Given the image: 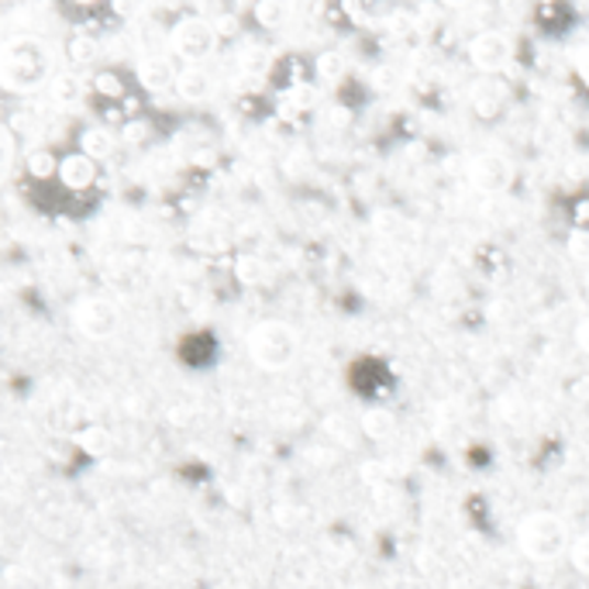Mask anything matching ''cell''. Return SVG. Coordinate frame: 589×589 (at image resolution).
<instances>
[{
  "label": "cell",
  "mask_w": 589,
  "mask_h": 589,
  "mask_svg": "<svg viewBox=\"0 0 589 589\" xmlns=\"http://www.w3.org/2000/svg\"><path fill=\"white\" fill-rule=\"evenodd\" d=\"M56 80L53 69V48H48L38 35H8L0 42V87L8 93L29 97L38 90H48Z\"/></svg>",
  "instance_id": "1"
},
{
  "label": "cell",
  "mask_w": 589,
  "mask_h": 589,
  "mask_svg": "<svg viewBox=\"0 0 589 589\" xmlns=\"http://www.w3.org/2000/svg\"><path fill=\"white\" fill-rule=\"evenodd\" d=\"M245 352H248L255 369H263V373H287V369L297 366L300 335H297L293 324L269 318V321H259V324L248 327Z\"/></svg>",
  "instance_id": "2"
},
{
  "label": "cell",
  "mask_w": 589,
  "mask_h": 589,
  "mask_svg": "<svg viewBox=\"0 0 589 589\" xmlns=\"http://www.w3.org/2000/svg\"><path fill=\"white\" fill-rule=\"evenodd\" d=\"M514 542H518V552L527 558V562H555L562 555H569V527L558 514L552 510H531L518 521V531H514Z\"/></svg>",
  "instance_id": "3"
},
{
  "label": "cell",
  "mask_w": 589,
  "mask_h": 589,
  "mask_svg": "<svg viewBox=\"0 0 589 589\" xmlns=\"http://www.w3.org/2000/svg\"><path fill=\"white\" fill-rule=\"evenodd\" d=\"M218 24L208 21V18H179L173 24V32H169V45H173V53L184 59L187 66H203L214 53H218Z\"/></svg>",
  "instance_id": "4"
},
{
  "label": "cell",
  "mask_w": 589,
  "mask_h": 589,
  "mask_svg": "<svg viewBox=\"0 0 589 589\" xmlns=\"http://www.w3.org/2000/svg\"><path fill=\"white\" fill-rule=\"evenodd\" d=\"M469 63L482 76H500L514 63V42L497 29H482L469 38Z\"/></svg>",
  "instance_id": "5"
},
{
  "label": "cell",
  "mask_w": 589,
  "mask_h": 589,
  "mask_svg": "<svg viewBox=\"0 0 589 589\" xmlns=\"http://www.w3.org/2000/svg\"><path fill=\"white\" fill-rule=\"evenodd\" d=\"M69 321H73V327L80 331L84 338H90V342H104V338H111L114 331H118V311H114V303L100 300V297H80V300H76L73 311H69Z\"/></svg>",
  "instance_id": "6"
},
{
  "label": "cell",
  "mask_w": 589,
  "mask_h": 589,
  "mask_svg": "<svg viewBox=\"0 0 589 589\" xmlns=\"http://www.w3.org/2000/svg\"><path fill=\"white\" fill-rule=\"evenodd\" d=\"M466 176L482 193H507L510 184H514V166L497 152H473L466 159Z\"/></svg>",
  "instance_id": "7"
},
{
  "label": "cell",
  "mask_w": 589,
  "mask_h": 589,
  "mask_svg": "<svg viewBox=\"0 0 589 589\" xmlns=\"http://www.w3.org/2000/svg\"><path fill=\"white\" fill-rule=\"evenodd\" d=\"M469 108L479 118H497L507 108V87L500 84V76H482L469 87Z\"/></svg>",
  "instance_id": "8"
},
{
  "label": "cell",
  "mask_w": 589,
  "mask_h": 589,
  "mask_svg": "<svg viewBox=\"0 0 589 589\" xmlns=\"http://www.w3.org/2000/svg\"><path fill=\"white\" fill-rule=\"evenodd\" d=\"M59 184L66 190H76V193H84L97 184V163L90 156H84L80 148L69 152V156L59 159Z\"/></svg>",
  "instance_id": "9"
},
{
  "label": "cell",
  "mask_w": 589,
  "mask_h": 589,
  "mask_svg": "<svg viewBox=\"0 0 589 589\" xmlns=\"http://www.w3.org/2000/svg\"><path fill=\"white\" fill-rule=\"evenodd\" d=\"M176 93L184 100H193V104H200V100L211 97V76L203 66H184L176 73Z\"/></svg>",
  "instance_id": "10"
},
{
  "label": "cell",
  "mask_w": 589,
  "mask_h": 589,
  "mask_svg": "<svg viewBox=\"0 0 589 589\" xmlns=\"http://www.w3.org/2000/svg\"><path fill=\"white\" fill-rule=\"evenodd\" d=\"M48 97H53V104L69 108V104H76V100L84 97V84L76 80L73 73H56V80L48 84Z\"/></svg>",
  "instance_id": "11"
},
{
  "label": "cell",
  "mask_w": 589,
  "mask_h": 589,
  "mask_svg": "<svg viewBox=\"0 0 589 589\" xmlns=\"http://www.w3.org/2000/svg\"><path fill=\"white\" fill-rule=\"evenodd\" d=\"M111 148H114V138H111L108 127H87V132L80 135V152H84V156H90L93 163L104 159Z\"/></svg>",
  "instance_id": "12"
},
{
  "label": "cell",
  "mask_w": 589,
  "mask_h": 589,
  "mask_svg": "<svg viewBox=\"0 0 589 589\" xmlns=\"http://www.w3.org/2000/svg\"><path fill=\"white\" fill-rule=\"evenodd\" d=\"M29 176L32 179H53L59 176V159H56V152H48V148H35L29 152Z\"/></svg>",
  "instance_id": "13"
},
{
  "label": "cell",
  "mask_w": 589,
  "mask_h": 589,
  "mask_svg": "<svg viewBox=\"0 0 589 589\" xmlns=\"http://www.w3.org/2000/svg\"><path fill=\"white\" fill-rule=\"evenodd\" d=\"M69 59H73V66H90L97 59V42L90 35H76L69 42Z\"/></svg>",
  "instance_id": "14"
},
{
  "label": "cell",
  "mask_w": 589,
  "mask_h": 589,
  "mask_svg": "<svg viewBox=\"0 0 589 589\" xmlns=\"http://www.w3.org/2000/svg\"><path fill=\"white\" fill-rule=\"evenodd\" d=\"M569 566H573L579 576H589V534L573 537V545H569Z\"/></svg>",
  "instance_id": "15"
},
{
  "label": "cell",
  "mask_w": 589,
  "mask_h": 589,
  "mask_svg": "<svg viewBox=\"0 0 589 589\" xmlns=\"http://www.w3.org/2000/svg\"><path fill=\"white\" fill-rule=\"evenodd\" d=\"M142 80L148 87H163V84H176V73H169L166 63H148V66H142Z\"/></svg>",
  "instance_id": "16"
},
{
  "label": "cell",
  "mask_w": 589,
  "mask_h": 589,
  "mask_svg": "<svg viewBox=\"0 0 589 589\" xmlns=\"http://www.w3.org/2000/svg\"><path fill=\"white\" fill-rule=\"evenodd\" d=\"M318 73H321V80L335 84L338 76H345V59H342L338 53H324V56L318 59Z\"/></svg>",
  "instance_id": "17"
},
{
  "label": "cell",
  "mask_w": 589,
  "mask_h": 589,
  "mask_svg": "<svg viewBox=\"0 0 589 589\" xmlns=\"http://www.w3.org/2000/svg\"><path fill=\"white\" fill-rule=\"evenodd\" d=\"M569 255L576 263L589 266V232L586 227H576V232L569 235Z\"/></svg>",
  "instance_id": "18"
},
{
  "label": "cell",
  "mask_w": 589,
  "mask_h": 589,
  "mask_svg": "<svg viewBox=\"0 0 589 589\" xmlns=\"http://www.w3.org/2000/svg\"><path fill=\"white\" fill-rule=\"evenodd\" d=\"M573 69H576V76L582 84H589V42L573 48Z\"/></svg>",
  "instance_id": "19"
},
{
  "label": "cell",
  "mask_w": 589,
  "mask_h": 589,
  "mask_svg": "<svg viewBox=\"0 0 589 589\" xmlns=\"http://www.w3.org/2000/svg\"><path fill=\"white\" fill-rule=\"evenodd\" d=\"M93 87H97L100 93H111V97H121V93H124V87H121V76H118V73H100Z\"/></svg>",
  "instance_id": "20"
},
{
  "label": "cell",
  "mask_w": 589,
  "mask_h": 589,
  "mask_svg": "<svg viewBox=\"0 0 589 589\" xmlns=\"http://www.w3.org/2000/svg\"><path fill=\"white\" fill-rule=\"evenodd\" d=\"M576 345H579V352L589 355V318H582V321L576 324Z\"/></svg>",
  "instance_id": "21"
},
{
  "label": "cell",
  "mask_w": 589,
  "mask_h": 589,
  "mask_svg": "<svg viewBox=\"0 0 589 589\" xmlns=\"http://www.w3.org/2000/svg\"><path fill=\"white\" fill-rule=\"evenodd\" d=\"M586 290H589V273H586Z\"/></svg>",
  "instance_id": "22"
}]
</instances>
